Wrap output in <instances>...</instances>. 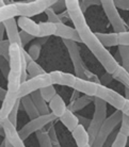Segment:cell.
Returning a JSON list of instances; mask_svg holds the SVG:
<instances>
[{
  "label": "cell",
  "mask_w": 129,
  "mask_h": 147,
  "mask_svg": "<svg viewBox=\"0 0 129 147\" xmlns=\"http://www.w3.org/2000/svg\"><path fill=\"white\" fill-rule=\"evenodd\" d=\"M77 31L80 35L82 43L91 50V52L96 57V59L99 61L100 64L106 69V73L113 75L115 70L118 69V67L120 66V64L114 59V57L108 51L107 48L100 43L95 33L90 29L88 25H85L84 27L78 29Z\"/></svg>",
  "instance_id": "1"
},
{
  "label": "cell",
  "mask_w": 129,
  "mask_h": 147,
  "mask_svg": "<svg viewBox=\"0 0 129 147\" xmlns=\"http://www.w3.org/2000/svg\"><path fill=\"white\" fill-rule=\"evenodd\" d=\"M93 102L95 106V110L88 128V132L90 136V145L93 144L95 138L98 134V131L100 130L105 121L107 119V103L97 97H94Z\"/></svg>",
  "instance_id": "2"
},
{
  "label": "cell",
  "mask_w": 129,
  "mask_h": 147,
  "mask_svg": "<svg viewBox=\"0 0 129 147\" xmlns=\"http://www.w3.org/2000/svg\"><path fill=\"white\" fill-rule=\"evenodd\" d=\"M55 3V0H35V1H22L15 2L17 7L19 17H28L31 18L32 16L38 15L45 12L47 9L52 7Z\"/></svg>",
  "instance_id": "3"
},
{
  "label": "cell",
  "mask_w": 129,
  "mask_h": 147,
  "mask_svg": "<svg viewBox=\"0 0 129 147\" xmlns=\"http://www.w3.org/2000/svg\"><path fill=\"white\" fill-rule=\"evenodd\" d=\"M123 113L122 111L116 110L114 113H112L107 117V119L105 121V123L103 124L100 130L98 131V134L95 138V140L93 142V144L91 145V147H103L105 144L107 142L108 138L110 136V134L113 132V130L115 129V127L122 121Z\"/></svg>",
  "instance_id": "4"
},
{
  "label": "cell",
  "mask_w": 129,
  "mask_h": 147,
  "mask_svg": "<svg viewBox=\"0 0 129 147\" xmlns=\"http://www.w3.org/2000/svg\"><path fill=\"white\" fill-rule=\"evenodd\" d=\"M51 84L52 83L51 80H50V76L48 73L36 76V77H32L31 79H28L25 82H22L20 88L18 90V98L22 99V97L31 95L32 93L40 91L42 88Z\"/></svg>",
  "instance_id": "5"
},
{
  "label": "cell",
  "mask_w": 129,
  "mask_h": 147,
  "mask_svg": "<svg viewBox=\"0 0 129 147\" xmlns=\"http://www.w3.org/2000/svg\"><path fill=\"white\" fill-rule=\"evenodd\" d=\"M101 7L110 22L111 26L114 30V33L118 34L127 31L126 22H124V19L121 17V15L118 13V7H115L114 0H103Z\"/></svg>",
  "instance_id": "6"
},
{
  "label": "cell",
  "mask_w": 129,
  "mask_h": 147,
  "mask_svg": "<svg viewBox=\"0 0 129 147\" xmlns=\"http://www.w3.org/2000/svg\"><path fill=\"white\" fill-rule=\"evenodd\" d=\"M95 97L103 100L106 103H109L110 106H112L118 111L123 110L126 102V98L124 96H122L114 90L103 84H98V88H97V93H96Z\"/></svg>",
  "instance_id": "7"
},
{
  "label": "cell",
  "mask_w": 129,
  "mask_h": 147,
  "mask_svg": "<svg viewBox=\"0 0 129 147\" xmlns=\"http://www.w3.org/2000/svg\"><path fill=\"white\" fill-rule=\"evenodd\" d=\"M55 116L52 113H49L47 115H40L38 117L31 119L29 123H27L26 125L24 126L20 130L18 131L19 136L22 141L26 140L29 136H31L32 133L37 132L44 128L45 126H47L48 124H50L55 119Z\"/></svg>",
  "instance_id": "8"
},
{
  "label": "cell",
  "mask_w": 129,
  "mask_h": 147,
  "mask_svg": "<svg viewBox=\"0 0 129 147\" xmlns=\"http://www.w3.org/2000/svg\"><path fill=\"white\" fill-rule=\"evenodd\" d=\"M63 43L66 46L67 51L70 53V57L72 59L73 65H74L75 76L78 78H81V79H85V70H86V68L84 67L83 62H82L78 44L73 42V40H63Z\"/></svg>",
  "instance_id": "9"
},
{
  "label": "cell",
  "mask_w": 129,
  "mask_h": 147,
  "mask_svg": "<svg viewBox=\"0 0 129 147\" xmlns=\"http://www.w3.org/2000/svg\"><path fill=\"white\" fill-rule=\"evenodd\" d=\"M65 7H66L68 17L74 24L75 29L78 30L82 27H84L85 25H88V22L85 20L84 14H83L81 7H80L79 0H66Z\"/></svg>",
  "instance_id": "10"
},
{
  "label": "cell",
  "mask_w": 129,
  "mask_h": 147,
  "mask_svg": "<svg viewBox=\"0 0 129 147\" xmlns=\"http://www.w3.org/2000/svg\"><path fill=\"white\" fill-rule=\"evenodd\" d=\"M98 84L100 83H96L93 81H90L88 79H81V78L76 77V81L74 84V90L76 92L83 93L84 95L90 96V97H95L96 93H97V88Z\"/></svg>",
  "instance_id": "11"
},
{
  "label": "cell",
  "mask_w": 129,
  "mask_h": 147,
  "mask_svg": "<svg viewBox=\"0 0 129 147\" xmlns=\"http://www.w3.org/2000/svg\"><path fill=\"white\" fill-rule=\"evenodd\" d=\"M2 128H3L4 136L13 147H26L24 144V141L20 139L19 133L15 126H13L10 121H5L2 124Z\"/></svg>",
  "instance_id": "12"
},
{
  "label": "cell",
  "mask_w": 129,
  "mask_h": 147,
  "mask_svg": "<svg viewBox=\"0 0 129 147\" xmlns=\"http://www.w3.org/2000/svg\"><path fill=\"white\" fill-rule=\"evenodd\" d=\"M50 80H51L52 85L59 84V85H65L70 88H74L75 81H76V76L70 73H64L60 70H53L51 73H49Z\"/></svg>",
  "instance_id": "13"
},
{
  "label": "cell",
  "mask_w": 129,
  "mask_h": 147,
  "mask_svg": "<svg viewBox=\"0 0 129 147\" xmlns=\"http://www.w3.org/2000/svg\"><path fill=\"white\" fill-rule=\"evenodd\" d=\"M55 35L61 37L62 40H73L75 43H82L80 35H79L77 30L70 26H66L63 22L57 24V32H55Z\"/></svg>",
  "instance_id": "14"
},
{
  "label": "cell",
  "mask_w": 129,
  "mask_h": 147,
  "mask_svg": "<svg viewBox=\"0 0 129 147\" xmlns=\"http://www.w3.org/2000/svg\"><path fill=\"white\" fill-rule=\"evenodd\" d=\"M3 25H4V28H5V33L7 35V40L10 42V44L22 45L20 37H19L18 28H17L18 25H17L16 19L15 18L9 19V20L3 22Z\"/></svg>",
  "instance_id": "15"
},
{
  "label": "cell",
  "mask_w": 129,
  "mask_h": 147,
  "mask_svg": "<svg viewBox=\"0 0 129 147\" xmlns=\"http://www.w3.org/2000/svg\"><path fill=\"white\" fill-rule=\"evenodd\" d=\"M17 25L22 29V31L32 35V36L38 37V35H40V26H38V24L35 22L34 20H32L31 18L19 17Z\"/></svg>",
  "instance_id": "16"
},
{
  "label": "cell",
  "mask_w": 129,
  "mask_h": 147,
  "mask_svg": "<svg viewBox=\"0 0 129 147\" xmlns=\"http://www.w3.org/2000/svg\"><path fill=\"white\" fill-rule=\"evenodd\" d=\"M49 110H50V113H52L57 118H60L63 114L67 111V107L65 105V101L63 100V98L59 94L53 97L51 99V101L49 102Z\"/></svg>",
  "instance_id": "17"
},
{
  "label": "cell",
  "mask_w": 129,
  "mask_h": 147,
  "mask_svg": "<svg viewBox=\"0 0 129 147\" xmlns=\"http://www.w3.org/2000/svg\"><path fill=\"white\" fill-rule=\"evenodd\" d=\"M72 136L78 147H84L86 145H90V136H88V129H85V127L80 124L72 131Z\"/></svg>",
  "instance_id": "18"
},
{
  "label": "cell",
  "mask_w": 129,
  "mask_h": 147,
  "mask_svg": "<svg viewBox=\"0 0 129 147\" xmlns=\"http://www.w3.org/2000/svg\"><path fill=\"white\" fill-rule=\"evenodd\" d=\"M20 102H22V107H24V110L26 111L27 115L29 116L30 119H34V118L38 117L41 114L38 112V110L36 109L35 105H34L33 100L31 98V96H25L20 99Z\"/></svg>",
  "instance_id": "19"
},
{
  "label": "cell",
  "mask_w": 129,
  "mask_h": 147,
  "mask_svg": "<svg viewBox=\"0 0 129 147\" xmlns=\"http://www.w3.org/2000/svg\"><path fill=\"white\" fill-rule=\"evenodd\" d=\"M60 121L63 125L65 126L70 132L74 130L78 125H79V119H78V116L75 115L73 111H70V109H67V111L63 114L62 116L60 117Z\"/></svg>",
  "instance_id": "20"
},
{
  "label": "cell",
  "mask_w": 129,
  "mask_h": 147,
  "mask_svg": "<svg viewBox=\"0 0 129 147\" xmlns=\"http://www.w3.org/2000/svg\"><path fill=\"white\" fill-rule=\"evenodd\" d=\"M30 96H31V98L33 100L35 107H36V109L38 110V112H40L41 115H47V114L50 113L49 106H48L47 102L45 101L44 98L42 97L40 91H36V92L32 93Z\"/></svg>",
  "instance_id": "21"
},
{
  "label": "cell",
  "mask_w": 129,
  "mask_h": 147,
  "mask_svg": "<svg viewBox=\"0 0 129 147\" xmlns=\"http://www.w3.org/2000/svg\"><path fill=\"white\" fill-rule=\"evenodd\" d=\"M15 16H18V12H17L15 2L0 7V24H3L9 19L15 18Z\"/></svg>",
  "instance_id": "22"
},
{
  "label": "cell",
  "mask_w": 129,
  "mask_h": 147,
  "mask_svg": "<svg viewBox=\"0 0 129 147\" xmlns=\"http://www.w3.org/2000/svg\"><path fill=\"white\" fill-rule=\"evenodd\" d=\"M95 35L105 47L118 46V35L116 33H100V32H96Z\"/></svg>",
  "instance_id": "23"
},
{
  "label": "cell",
  "mask_w": 129,
  "mask_h": 147,
  "mask_svg": "<svg viewBox=\"0 0 129 147\" xmlns=\"http://www.w3.org/2000/svg\"><path fill=\"white\" fill-rule=\"evenodd\" d=\"M40 26V35L38 38L41 37H49L51 35H55L57 32V24H52L49 22H38Z\"/></svg>",
  "instance_id": "24"
},
{
  "label": "cell",
  "mask_w": 129,
  "mask_h": 147,
  "mask_svg": "<svg viewBox=\"0 0 129 147\" xmlns=\"http://www.w3.org/2000/svg\"><path fill=\"white\" fill-rule=\"evenodd\" d=\"M93 100H94V97H90V96L83 95L75 100L70 110L73 111V112H77V111H79V110H82L83 108H85L86 106H88L90 103L92 102Z\"/></svg>",
  "instance_id": "25"
},
{
  "label": "cell",
  "mask_w": 129,
  "mask_h": 147,
  "mask_svg": "<svg viewBox=\"0 0 129 147\" xmlns=\"http://www.w3.org/2000/svg\"><path fill=\"white\" fill-rule=\"evenodd\" d=\"M27 73L31 77H36V76L46 74V71L43 69V67L40 64H37L36 61H31L27 64Z\"/></svg>",
  "instance_id": "26"
},
{
  "label": "cell",
  "mask_w": 129,
  "mask_h": 147,
  "mask_svg": "<svg viewBox=\"0 0 129 147\" xmlns=\"http://www.w3.org/2000/svg\"><path fill=\"white\" fill-rule=\"evenodd\" d=\"M118 53L122 60V66L125 70L129 73V47L128 46H118Z\"/></svg>",
  "instance_id": "27"
},
{
  "label": "cell",
  "mask_w": 129,
  "mask_h": 147,
  "mask_svg": "<svg viewBox=\"0 0 129 147\" xmlns=\"http://www.w3.org/2000/svg\"><path fill=\"white\" fill-rule=\"evenodd\" d=\"M36 136L38 144H40V147H53V144H52L50 138L48 136L47 131L40 130V131L36 132Z\"/></svg>",
  "instance_id": "28"
},
{
  "label": "cell",
  "mask_w": 129,
  "mask_h": 147,
  "mask_svg": "<svg viewBox=\"0 0 129 147\" xmlns=\"http://www.w3.org/2000/svg\"><path fill=\"white\" fill-rule=\"evenodd\" d=\"M40 93H41L42 97L44 98L46 102H50L52 98L57 95V91H55V86H53L52 84L48 85V86H46V88L40 90Z\"/></svg>",
  "instance_id": "29"
},
{
  "label": "cell",
  "mask_w": 129,
  "mask_h": 147,
  "mask_svg": "<svg viewBox=\"0 0 129 147\" xmlns=\"http://www.w3.org/2000/svg\"><path fill=\"white\" fill-rule=\"evenodd\" d=\"M127 143H128V136H126L123 133L118 132L115 136L114 140L112 142V145L110 147H126Z\"/></svg>",
  "instance_id": "30"
},
{
  "label": "cell",
  "mask_w": 129,
  "mask_h": 147,
  "mask_svg": "<svg viewBox=\"0 0 129 147\" xmlns=\"http://www.w3.org/2000/svg\"><path fill=\"white\" fill-rule=\"evenodd\" d=\"M10 42L7 40H0V57H3L7 61H10Z\"/></svg>",
  "instance_id": "31"
},
{
  "label": "cell",
  "mask_w": 129,
  "mask_h": 147,
  "mask_svg": "<svg viewBox=\"0 0 129 147\" xmlns=\"http://www.w3.org/2000/svg\"><path fill=\"white\" fill-rule=\"evenodd\" d=\"M41 48H42V45H40L37 42H35L33 45L30 46L28 53H29L30 58L33 60V61H36L38 59V57L41 55Z\"/></svg>",
  "instance_id": "32"
},
{
  "label": "cell",
  "mask_w": 129,
  "mask_h": 147,
  "mask_svg": "<svg viewBox=\"0 0 129 147\" xmlns=\"http://www.w3.org/2000/svg\"><path fill=\"white\" fill-rule=\"evenodd\" d=\"M19 103H20V99L17 100V102L15 103L13 110L11 111V113L7 117V121L11 123L12 125L17 127V114H18V109H19Z\"/></svg>",
  "instance_id": "33"
},
{
  "label": "cell",
  "mask_w": 129,
  "mask_h": 147,
  "mask_svg": "<svg viewBox=\"0 0 129 147\" xmlns=\"http://www.w3.org/2000/svg\"><path fill=\"white\" fill-rule=\"evenodd\" d=\"M118 132L123 133L124 136L129 138V116L123 113L122 121H121V129Z\"/></svg>",
  "instance_id": "34"
},
{
  "label": "cell",
  "mask_w": 129,
  "mask_h": 147,
  "mask_svg": "<svg viewBox=\"0 0 129 147\" xmlns=\"http://www.w3.org/2000/svg\"><path fill=\"white\" fill-rule=\"evenodd\" d=\"M45 14L47 15V18L49 22H52V24H60L61 22V20L59 18V15H57V13L52 10V7L47 9L45 11Z\"/></svg>",
  "instance_id": "35"
},
{
  "label": "cell",
  "mask_w": 129,
  "mask_h": 147,
  "mask_svg": "<svg viewBox=\"0 0 129 147\" xmlns=\"http://www.w3.org/2000/svg\"><path fill=\"white\" fill-rule=\"evenodd\" d=\"M118 46H128L129 47V30L118 33Z\"/></svg>",
  "instance_id": "36"
},
{
  "label": "cell",
  "mask_w": 129,
  "mask_h": 147,
  "mask_svg": "<svg viewBox=\"0 0 129 147\" xmlns=\"http://www.w3.org/2000/svg\"><path fill=\"white\" fill-rule=\"evenodd\" d=\"M19 37H20V42H22V47H24L27 43H29V42H31L33 38H35L34 36L26 33V32H24V31H20V32H19Z\"/></svg>",
  "instance_id": "37"
},
{
  "label": "cell",
  "mask_w": 129,
  "mask_h": 147,
  "mask_svg": "<svg viewBox=\"0 0 129 147\" xmlns=\"http://www.w3.org/2000/svg\"><path fill=\"white\" fill-rule=\"evenodd\" d=\"M80 2V7H81L82 12L84 13L91 4H101V1H95V0H82V1H79Z\"/></svg>",
  "instance_id": "38"
},
{
  "label": "cell",
  "mask_w": 129,
  "mask_h": 147,
  "mask_svg": "<svg viewBox=\"0 0 129 147\" xmlns=\"http://www.w3.org/2000/svg\"><path fill=\"white\" fill-rule=\"evenodd\" d=\"M47 133H48V136H49V138H50V140H51V142H52V144H53V145L59 143L58 136H57V133H55V127H53V126H50V127H49Z\"/></svg>",
  "instance_id": "39"
},
{
  "label": "cell",
  "mask_w": 129,
  "mask_h": 147,
  "mask_svg": "<svg viewBox=\"0 0 129 147\" xmlns=\"http://www.w3.org/2000/svg\"><path fill=\"white\" fill-rule=\"evenodd\" d=\"M115 7L125 11H129V0H115Z\"/></svg>",
  "instance_id": "40"
},
{
  "label": "cell",
  "mask_w": 129,
  "mask_h": 147,
  "mask_svg": "<svg viewBox=\"0 0 129 147\" xmlns=\"http://www.w3.org/2000/svg\"><path fill=\"white\" fill-rule=\"evenodd\" d=\"M63 9H66L65 1H57L55 0V3L52 5V10L55 12H62Z\"/></svg>",
  "instance_id": "41"
},
{
  "label": "cell",
  "mask_w": 129,
  "mask_h": 147,
  "mask_svg": "<svg viewBox=\"0 0 129 147\" xmlns=\"http://www.w3.org/2000/svg\"><path fill=\"white\" fill-rule=\"evenodd\" d=\"M112 79H114V78H113V75H111V74H109V73H106L103 77H101V83H100V84H103V85L108 84L110 81H112Z\"/></svg>",
  "instance_id": "42"
},
{
  "label": "cell",
  "mask_w": 129,
  "mask_h": 147,
  "mask_svg": "<svg viewBox=\"0 0 129 147\" xmlns=\"http://www.w3.org/2000/svg\"><path fill=\"white\" fill-rule=\"evenodd\" d=\"M77 116H78V119H79V124L82 125L83 127H86V129H88V126H90V123H91V119H88V118L80 116V115H77Z\"/></svg>",
  "instance_id": "43"
},
{
  "label": "cell",
  "mask_w": 129,
  "mask_h": 147,
  "mask_svg": "<svg viewBox=\"0 0 129 147\" xmlns=\"http://www.w3.org/2000/svg\"><path fill=\"white\" fill-rule=\"evenodd\" d=\"M122 113L126 114V115H128V116H129V100L126 99L125 106H124V108H123Z\"/></svg>",
  "instance_id": "44"
},
{
  "label": "cell",
  "mask_w": 129,
  "mask_h": 147,
  "mask_svg": "<svg viewBox=\"0 0 129 147\" xmlns=\"http://www.w3.org/2000/svg\"><path fill=\"white\" fill-rule=\"evenodd\" d=\"M5 95H7V90H4V88H2L1 86H0V100L3 101Z\"/></svg>",
  "instance_id": "45"
},
{
  "label": "cell",
  "mask_w": 129,
  "mask_h": 147,
  "mask_svg": "<svg viewBox=\"0 0 129 147\" xmlns=\"http://www.w3.org/2000/svg\"><path fill=\"white\" fill-rule=\"evenodd\" d=\"M4 31H5V28H4L3 24H0V40H3V34Z\"/></svg>",
  "instance_id": "46"
},
{
  "label": "cell",
  "mask_w": 129,
  "mask_h": 147,
  "mask_svg": "<svg viewBox=\"0 0 129 147\" xmlns=\"http://www.w3.org/2000/svg\"><path fill=\"white\" fill-rule=\"evenodd\" d=\"M5 62H9V61H7V60L3 58V57H0V67L2 66V65H3Z\"/></svg>",
  "instance_id": "47"
},
{
  "label": "cell",
  "mask_w": 129,
  "mask_h": 147,
  "mask_svg": "<svg viewBox=\"0 0 129 147\" xmlns=\"http://www.w3.org/2000/svg\"><path fill=\"white\" fill-rule=\"evenodd\" d=\"M125 98L127 100H129V88H125Z\"/></svg>",
  "instance_id": "48"
},
{
  "label": "cell",
  "mask_w": 129,
  "mask_h": 147,
  "mask_svg": "<svg viewBox=\"0 0 129 147\" xmlns=\"http://www.w3.org/2000/svg\"><path fill=\"white\" fill-rule=\"evenodd\" d=\"M4 141H5V147H13L11 145V143H10V142H9L7 139H4Z\"/></svg>",
  "instance_id": "49"
},
{
  "label": "cell",
  "mask_w": 129,
  "mask_h": 147,
  "mask_svg": "<svg viewBox=\"0 0 129 147\" xmlns=\"http://www.w3.org/2000/svg\"><path fill=\"white\" fill-rule=\"evenodd\" d=\"M0 134H3V136H4V132H3V128H2V126H0Z\"/></svg>",
  "instance_id": "50"
},
{
  "label": "cell",
  "mask_w": 129,
  "mask_h": 147,
  "mask_svg": "<svg viewBox=\"0 0 129 147\" xmlns=\"http://www.w3.org/2000/svg\"><path fill=\"white\" fill-rule=\"evenodd\" d=\"M0 147H5V141H3V142H2V144L0 145Z\"/></svg>",
  "instance_id": "51"
},
{
  "label": "cell",
  "mask_w": 129,
  "mask_h": 147,
  "mask_svg": "<svg viewBox=\"0 0 129 147\" xmlns=\"http://www.w3.org/2000/svg\"><path fill=\"white\" fill-rule=\"evenodd\" d=\"M53 147H61V145H60V143H58V144H55Z\"/></svg>",
  "instance_id": "52"
},
{
  "label": "cell",
  "mask_w": 129,
  "mask_h": 147,
  "mask_svg": "<svg viewBox=\"0 0 129 147\" xmlns=\"http://www.w3.org/2000/svg\"><path fill=\"white\" fill-rule=\"evenodd\" d=\"M126 26H127V28H129V18H128V20H127V24H126Z\"/></svg>",
  "instance_id": "53"
},
{
  "label": "cell",
  "mask_w": 129,
  "mask_h": 147,
  "mask_svg": "<svg viewBox=\"0 0 129 147\" xmlns=\"http://www.w3.org/2000/svg\"><path fill=\"white\" fill-rule=\"evenodd\" d=\"M84 147H91V145H86V146H84Z\"/></svg>",
  "instance_id": "54"
},
{
  "label": "cell",
  "mask_w": 129,
  "mask_h": 147,
  "mask_svg": "<svg viewBox=\"0 0 129 147\" xmlns=\"http://www.w3.org/2000/svg\"><path fill=\"white\" fill-rule=\"evenodd\" d=\"M127 145H129V138H128V143H127Z\"/></svg>",
  "instance_id": "55"
}]
</instances>
